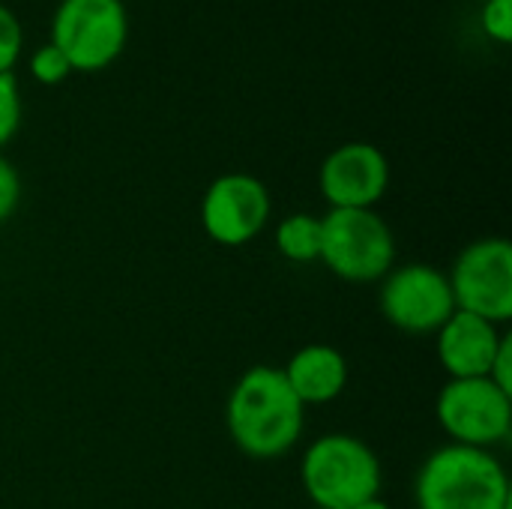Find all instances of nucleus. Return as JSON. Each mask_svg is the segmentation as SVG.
I'll return each mask as SVG.
<instances>
[{"instance_id": "21", "label": "nucleus", "mask_w": 512, "mask_h": 509, "mask_svg": "<svg viewBox=\"0 0 512 509\" xmlns=\"http://www.w3.org/2000/svg\"><path fill=\"white\" fill-rule=\"evenodd\" d=\"M480 3H483V0H480Z\"/></svg>"}, {"instance_id": "16", "label": "nucleus", "mask_w": 512, "mask_h": 509, "mask_svg": "<svg viewBox=\"0 0 512 509\" xmlns=\"http://www.w3.org/2000/svg\"><path fill=\"white\" fill-rule=\"evenodd\" d=\"M21 129V90L15 75H0V150Z\"/></svg>"}, {"instance_id": "17", "label": "nucleus", "mask_w": 512, "mask_h": 509, "mask_svg": "<svg viewBox=\"0 0 512 509\" xmlns=\"http://www.w3.org/2000/svg\"><path fill=\"white\" fill-rule=\"evenodd\" d=\"M480 24L489 39L510 45L512 42V0H483Z\"/></svg>"}, {"instance_id": "5", "label": "nucleus", "mask_w": 512, "mask_h": 509, "mask_svg": "<svg viewBox=\"0 0 512 509\" xmlns=\"http://www.w3.org/2000/svg\"><path fill=\"white\" fill-rule=\"evenodd\" d=\"M72 72L108 69L129 42V15L123 0H60L51 18V36Z\"/></svg>"}, {"instance_id": "11", "label": "nucleus", "mask_w": 512, "mask_h": 509, "mask_svg": "<svg viewBox=\"0 0 512 509\" xmlns=\"http://www.w3.org/2000/svg\"><path fill=\"white\" fill-rule=\"evenodd\" d=\"M507 333L498 324L456 309L447 324L435 333L438 363L453 378H489V369L504 345Z\"/></svg>"}, {"instance_id": "1", "label": "nucleus", "mask_w": 512, "mask_h": 509, "mask_svg": "<svg viewBox=\"0 0 512 509\" xmlns=\"http://www.w3.org/2000/svg\"><path fill=\"white\" fill-rule=\"evenodd\" d=\"M225 426L243 456L270 462L297 447L306 429V408L291 393L282 369L261 363L246 369L231 387Z\"/></svg>"}, {"instance_id": "10", "label": "nucleus", "mask_w": 512, "mask_h": 509, "mask_svg": "<svg viewBox=\"0 0 512 509\" xmlns=\"http://www.w3.org/2000/svg\"><path fill=\"white\" fill-rule=\"evenodd\" d=\"M390 162L369 141H348L327 153L318 171V189L330 210H375L387 195Z\"/></svg>"}, {"instance_id": "3", "label": "nucleus", "mask_w": 512, "mask_h": 509, "mask_svg": "<svg viewBox=\"0 0 512 509\" xmlns=\"http://www.w3.org/2000/svg\"><path fill=\"white\" fill-rule=\"evenodd\" d=\"M381 459L357 435L327 432L300 459V483L315 509H354L381 498Z\"/></svg>"}, {"instance_id": "14", "label": "nucleus", "mask_w": 512, "mask_h": 509, "mask_svg": "<svg viewBox=\"0 0 512 509\" xmlns=\"http://www.w3.org/2000/svg\"><path fill=\"white\" fill-rule=\"evenodd\" d=\"M30 75H33L39 84L51 87V84L66 81V78L72 75V66H69L66 54H63L54 42H45V45H39V48L33 51V57H30Z\"/></svg>"}, {"instance_id": "6", "label": "nucleus", "mask_w": 512, "mask_h": 509, "mask_svg": "<svg viewBox=\"0 0 512 509\" xmlns=\"http://www.w3.org/2000/svg\"><path fill=\"white\" fill-rule=\"evenodd\" d=\"M435 417L450 444L495 450L512 435V396L489 378H453L438 393Z\"/></svg>"}, {"instance_id": "12", "label": "nucleus", "mask_w": 512, "mask_h": 509, "mask_svg": "<svg viewBox=\"0 0 512 509\" xmlns=\"http://www.w3.org/2000/svg\"><path fill=\"white\" fill-rule=\"evenodd\" d=\"M282 375L303 408L330 405L348 387V360L339 348L312 342V345L297 348L288 357V363L282 366Z\"/></svg>"}, {"instance_id": "13", "label": "nucleus", "mask_w": 512, "mask_h": 509, "mask_svg": "<svg viewBox=\"0 0 512 509\" xmlns=\"http://www.w3.org/2000/svg\"><path fill=\"white\" fill-rule=\"evenodd\" d=\"M273 243L279 255L291 264H312L321 252V216L315 213H291L285 216L276 231Z\"/></svg>"}, {"instance_id": "18", "label": "nucleus", "mask_w": 512, "mask_h": 509, "mask_svg": "<svg viewBox=\"0 0 512 509\" xmlns=\"http://www.w3.org/2000/svg\"><path fill=\"white\" fill-rule=\"evenodd\" d=\"M18 204H21V177L15 165L0 153V225L15 216Z\"/></svg>"}, {"instance_id": "19", "label": "nucleus", "mask_w": 512, "mask_h": 509, "mask_svg": "<svg viewBox=\"0 0 512 509\" xmlns=\"http://www.w3.org/2000/svg\"><path fill=\"white\" fill-rule=\"evenodd\" d=\"M489 381L512 396V336L504 339V345H501V351H498V357H495V363L489 369Z\"/></svg>"}, {"instance_id": "4", "label": "nucleus", "mask_w": 512, "mask_h": 509, "mask_svg": "<svg viewBox=\"0 0 512 509\" xmlns=\"http://www.w3.org/2000/svg\"><path fill=\"white\" fill-rule=\"evenodd\" d=\"M318 261L345 282H381L396 267L393 228L378 210H327Z\"/></svg>"}, {"instance_id": "9", "label": "nucleus", "mask_w": 512, "mask_h": 509, "mask_svg": "<svg viewBox=\"0 0 512 509\" xmlns=\"http://www.w3.org/2000/svg\"><path fill=\"white\" fill-rule=\"evenodd\" d=\"M273 216L270 189L246 171H228L216 177L201 195V228L219 246L252 243Z\"/></svg>"}, {"instance_id": "15", "label": "nucleus", "mask_w": 512, "mask_h": 509, "mask_svg": "<svg viewBox=\"0 0 512 509\" xmlns=\"http://www.w3.org/2000/svg\"><path fill=\"white\" fill-rule=\"evenodd\" d=\"M24 48V30L18 15L0 3V75H12L15 63L21 60Z\"/></svg>"}, {"instance_id": "8", "label": "nucleus", "mask_w": 512, "mask_h": 509, "mask_svg": "<svg viewBox=\"0 0 512 509\" xmlns=\"http://www.w3.org/2000/svg\"><path fill=\"white\" fill-rule=\"evenodd\" d=\"M378 309L387 324L411 336H435L456 312L450 279L435 264L411 261L381 279Z\"/></svg>"}, {"instance_id": "20", "label": "nucleus", "mask_w": 512, "mask_h": 509, "mask_svg": "<svg viewBox=\"0 0 512 509\" xmlns=\"http://www.w3.org/2000/svg\"><path fill=\"white\" fill-rule=\"evenodd\" d=\"M354 509H393L387 501H381V498H372V501H366V504H360V507Z\"/></svg>"}, {"instance_id": "7", "label": "nucleus", "mask_w": 512, "mask_h": 509, "mask_svg": "<svg viewBox=\"0 0 512 509\" xmlns=\"http://www.w3.org/2000/svg\"><path fill=\"white\" fill-rule=\"evenodd\" d=\"M456 309L504 327L512 318V243L507 237L471 240L447 273Z\"/></svg>"}, {"instance_id": "2", "label": "nucleus", "mask_w": 512, "mask_h": 509, "mask_svg": "<svg viewBox=\"0 0 512 509\" xmlns=\"http://www.w3.org/2000/svg\"><path fill=\"white\" fill-rule=\"evenodd\" d=\"M417 509H512L507 468L492 450L444 444L414 480Z\"/></svg>"}]
</instances>
